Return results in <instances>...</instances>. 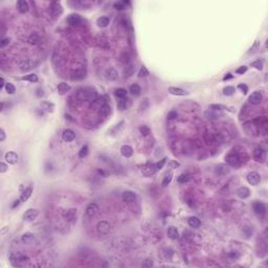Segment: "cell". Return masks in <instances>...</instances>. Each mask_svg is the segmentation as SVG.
<instances>
[{
  "label": "cell",
  "instance_id": "cell-1",
  "mask_svg": "<svg viewBox=\"0 0 268 268\" xmlns=\"http://www.w3.org/2000/svg\"><path fill=\"white\" fill-rule=\"evenodd\" d=\"M111 227H110V224H109L107 221H101V222L97 223L96 225V232L99 235H102V236H106L109 234L110 232Z\"/></svg>",
  "mask_w": 268,
  "mask_h": 268
},
{
  "label": "cell",
  "instance_id": "cell-2",
  "mask_svg": "<svg viewBox=\"0 0 268 268\" xmlns=\"http://www.w3.org/2000/svg\"><path fill=\"white\" fill-rule=\"evenodd\" d=\"M225 161L228 166H232V167H237L240 165L241 162V159H240V156L236 153H229L227 154L225 156Z\"/></svg>",
  "mask_w": 268,
  "mask_h": 268
},
{
  "label": "cell",
  "instance_id": "cell-3",
  "mask_svg": "<svg viewBox=\"0 0 268 268\" xmlns=\"http://www.w3.org/2000/svg\"><path fill=\"white\" fill-rule=\"evenodd\" d=\"M82 99L88 101V102H94V101L97 99V92L92 88L85 89V90L83 91Z\"/></svg>",
  "mask_w": 268,
  "mask_h": 268
},
{
  "label": "cell",
  "instance_id": "cell-4",
  "mask_svg": "<svg viewBox=\"0 0 268 268\" xmlns=\"http://www.w3.org/2000/svg\"><path fill=\"white\" fill-rule=\"evenodd\" d=\"M38 215H39V212L37 211V209H30L24 213V215H23V220L26 221V222H31V221L36 220Z\"/></svg>",
  "mask_w": 268,
  "mask_h": 268
},
{
  "label": "cell",
  "instance_id": "cell-5",
  "mask_svg": "<svg viewBox=\"0 0 268 268\" xmlns=\"http://www.w3.org/2000/svg\"><path fill=\"white\" fill-rule=\"evenodd\" d=\"M262 100H263V94H262V92L260 91L252 92L248 97L249 103L252 104V105H259V104L262 102Z\"/></svg>",
  "mask_w": 268,
  "mask_h": 268
},
{
  "label": "cell",
  "instance_id": "cell-6",
  "mask_svg": "<svg viewBox=\"0 0 268 268\" xmlns=\"http://www.w3.org/2000/svg\"><path fill=\"white\" fill-rule=\"evenodd\" d=\"M50 13L54 17L60 16L63 13V7L60 2H51L50 4Z\"/></svg>",
  "mask_w": 268,
  "mask_h": 268
},
{
  "label": "cell",
  "instance_id": "cell-7",
  "mask_svg": "<svg viewBox=\"0 0 268 268\" xmlns=\"http://www.w3.org/2000/svg\"><path fill=\"white\" fill-rule=\"evenodd\" d=\"M253 158L258 162H264L265 159H266V152L263 149L257 148L253 151Z\"/></svg>",
  "mask_w": 268,
  "mask_h": 268
},
{
  "label": "cell",
  "instance_id": "cell-8",
  "mask_svg": "<svg viewBox=\"0 0 268 268\" xmlns=\"http://www.w3.org/2000/svg\"><path fill=\"white\" fill-rule=\"evenodd\" d=\"M99 205L96 203H89L87 206H86V215L88 216V217H94L97 213H99Z\"/></svg>",
  "mask_w": 268,
  "mask_h": 268
},
{
  "label": "cell",
  "instance_id": "cell-9",
  "mask_svg": "<svg viewBox=\"0 0 268 268\" xmlns=\"http://www.w3.org/2000/svg\"><path fill=\"white\" fill-rule=\"evenodd\" d=\"M247 181H248L249 184H252V186H257V184L260 183V181H261L260 174L257 172L249 173L248 176H247Z\"/></svg>",
  "mask_w": 268,
  "mask_h": 268
},
{
  "label": "cell",
  "instance_id": "cell-10",
  "mask_svg": "<svg viewBox=\"0 0 268 268\" xmlns=\"http://www.w3.org/2000/svg\"><path fill=\"white\" fill-rule=\"evenodd\" d=\"M123 200L127 203H133L136 201V194L132 191H125L123 193Z\"/></svg>",
  "mask_w": 268,
  "mask_h": 268
},
{
  "label": "cell",
  "instance_id": "cell-11",
  "mask_svg": "<svg viewBox=\"0 0 268 268\" xmlns=\"http://www.w3.org/2000/svg\"><path fill=\"white\" fill-rule=\"evenodd\" d=\"M253 212L259 216H264L266 213V206L263 202H255L252 205Z\"/></svg>",
  "mask_w": 268,
  "mask_h": 268
},
{
  "label": "cell",
  "instance_id": "cell-12",
  "mask_svg": "<svg viewBox=\"0 0 268 268\" xmlns=\"http://www.w3.org/2000/svg\"><path fill=\"white\" fill-rule=\"evenodd\" d=\"M62 138H63L64 142L70 143V142H73L74 138H76V134H74V132L73 130H70V129H66V130L63 131Z\"/></svg>",
  "mask_w": 268,
  "mask_h": 268
},
{
  "label": "cell",
  "instance_id": "cell-13",
  "mask_svg": "<svg viewBox=\"0 0 268 268\" xmlns=\"http://www.w3.org/2000/svg\"><path fill=\"white\" fill-rule=\"evenodd\" d=\"M142 172H143V175H146V176H151V175H153L154 173L156 172L154 163H148V165L143 166V169H142Z\"/></svg>",
  "mask_w": 268,
  "mask_h": 268
},
{
  "label": "cell",
  "instance_id": "cell-14",
  "mask_svg": "<svg viewBox=\"0 0 268 268\" xmlns=\"http://www.w3.org/2000/svg\"><path fill=\"white\" fill-rule=\"evenodd\" d=\"M35 66V63L31 60H24L19 64L20 70L21 71H28L31 69H33Z\"/></svg>",
  "mask_w": 268,
  "mask_h": 268
},
{
  "label": "cell",
  "instance_id": "cell-15",
  "mask_svg": "<svg viewBox=\"0 0 268 268\" xmlns=\"http://www.w3.org/2000/svg\"><path fill=\"white\" fill-rule=\"evenodd\" d=\"M4 159L7 160V162L11 163V165H15L17 161H18V155L13 151L7 152V153H5L4 155Z\"/></svg>",
  "mask_w": 268,
  "mask_h": 268
},
{
  "label": "cell",
  "instance_id": "cell-16",
  "mask_svg": "<svg viewBox=\"0 0 268 268\" xmlns=\"http://www.w3.org/2000/svg\"><path fill=\"white\" fill-rule=\"evenodd\" d=\"M236 193H237L238 197L241 198V199H246V198H248L249 195H250L249 189L246 188V186H241V188H239L237 191H236Z\"/></svg>",
  "mask_w": 268,
  "mask_h": 268
},
{
  "label": "cell",
  "instance_id": "cell-17",
  "mask_svg": "<svg viewBox=\"0 0 268 268\" xmlns=\"http://www.w3.org/2000/svg\"><path fill=\"white\" fill-rule=\"evenodd\" d=\"M67 21L70 25L76 26V25H79L80 23L82 22V18H81V16L78 15V14H71V15H69Z\"/></svg>",
  "mask_w": 268,
  "mask_h": 268
},
{
  "label": "cell",
  "instance_id": "cell-18",
  "mask_svg": "<svg viewBox=\"0 0 268 268\" xmlns=\"http://www.w3.org/2000/svg\"><path fill=\"white\" fill-rule=\"evenodd\" d=\"M17 8H18V11L21 14H25L30 10V5H28L27 1H25V0H19L17 2Z\"/></svg>",
  "mask_w": 268,
  "mask_h": 268
},
{
  "label": "cell",
  "instance_id": "cell-19",
  "mask_svg": "<svg viewBox=\"0 0 268 268\" xmlns=\"http://www.w3.org/2000/svg\"><path fill=\"white\" fill-rule=\"evenodd\" d=\"M229 172H230V170L228 168V166L222 165V163L217 166V168H216V173H217L219 176H225Z\"/></svg>",
  "mask_w": 268,
  "mask_h": 268
},
{
  "label": "cell",
  "instance_id": "cell-20",
  "mask_svg": "<svg viewBox=\"0 0 268 268\" xmlns=\"http://www.w3.org/2000/svg\"><path fill=\"white\" fill-rule=\"evenodd\" d=\"M21 240L23 243L25 244H33L35 241H36V238H35V236L31 234V233H24V234L22 235L21 237Z\"/></svg>",
  "mask_w": 268,
  "mask_h": 268
},
{
  "label": "cell",
  "instance_id": "cell-21",
  "mask_svg": "<svg viewBox=\"0 0 268 268\" xmlns=\"http://www.w3.org/2000/svg\"><path fill=\"white\" fill-rule=\"evenodd\" d=\"M77 209H69L65 214V219L68 222H73L77 219Z\"/></svg>",
  "mask_w": 268,
  "mask_h": 268
},
{
  "label": "cell",
  "instance_id": "cell-22",
  "mask_svg": "<svg viewBox=\"0 0 268 268\" xmlns=\"http://www.w3.org/2000/svg\"><path fill=\"white\" fill-rule=\"evenodd\" d=\"M86 76L85 69H77L76 71L71 73V79L73 80H82Z\"/></svg>",
  "mask_w": 268,
  "mask_h": 268
},
{
  "label": "cell",
  "instance_id": "cell-23",
  "mask_svg": "<svg viewBox=\"0 0 268 268\" xmlns=\"http://www.w3.org/2000/svg\"><path fill=\"white\" fill-rule=\"evenodd\" d=\"M169 92L173 96H188L189 92L179 87H169Z\"/></svg>",
  "mask_w": 268,
  "mask_h": 268
},
{
  "label": "cell",
  "instance_id": "cell-24",
  "mask_svg": "<svg viewBox=\"0 0 268 268\" xmlns=\"http://www.w3.org/2000/svg\"><path fill=\"white\" fill-rule=\"evenodd\" d=\"M117 106H119V108L120 109V110H126V109H128L131 106V101L129 99H127V96L123 97V99H120L119 101Z\"/></svg>",
  "mask_w": 268,
  "mask_h": 268
},
{
  "label": "cell",
  "instance_id": "cell-25",
  "mask_svg": "<svg viewBox=\"0 0 268 268\" xmlns=\"http://www.w3.org/2000/svg\"><path fill=\"white\" fill-rule=\"evenodd\" d=\"M167 234H168V237L171 238L172 240H176L179 237V233H178V229L174 226H170L168 229H167Z\"/></svg>",
  "mask_w": 268,
  "mask_h": 268
},
{
  "label": "cell",
  "instance_id": "cell-26",
  "mask_svg": "<svg viewBox=\"0 0 268 268\" xmlns=\"http://www.w3.org/2000/svg\"><path fill=\"white\" fill-rule=\"evenodd\" d=\"M120 153H122L124 157H131L133 155V149H132V147L128 145H124L120 148Z\"/></svg>",
  "mask_w": 268,
  "mask_h": 268
},
{
  "label": "cell",
  "instance_id": "cell-27",
  "mask_svg": "<svg viewBox=\"0 0 268 268\" xmlns=\"http://www.w3.org/2000/svg\"><path fill=\"white\" fill-rule=\"evenodd\" d=\"M110 23V18L107 16H101L99 19L96 20V24L99 27H106Z\"/></svg>",
  "mask_w": 268,
  "mask_h": 268
},
{
  "label": "cell",
  "instance_id": "cell-28",
  "mask_svg": "<svg viewBox=\"0 0 268 268\" xmlns=\"http://www.w3.org/2000/svg\"><path fill=\"white\" fill-rule=\"evenodd\" d=\"M106 78L109 81H115L119 78V73H117V71L114 68H109L106 70Z\"/></svg>",
  "mask_w": 268,
  "mask_h": 268
},
{
  "label": "cell",
  "instance_id": "cell-29",
  "mask_svg": "<svg viewBox=\"0 0 268 268\" xmlns=\"http://www.w3.org/2000/svg\"><path fill=\"white\" fill-rule=\"evenodd\" d=\"M31 193H33V189L31 188H26L24 190V191L22 192L21 196H20V200H21V202H26V201L28 200V198L31 196Z\"/></svg>",
  "mask_w": 268,
  "mask_h": 268
},
{
  "label": "cell",
  "instance_id": "cell-30",
  "mask_svg": "<svg viewBox=\"0 0 268 268\" xmlns=\"http://www.w3.org/2000/svg\"><path fill=\"white\" fill-rule=\"evenodd\" d=\"M69 90H70V86H69L67 83H60L59 85H58V92H59L61 96H63V94H65L66 92H68Z\"/></svg>",
  "mask_w": 268,
  "mask_h": 268
},
{
  "label": "cell",
  "instance_id": "cell-31",
  "mask_svg": "<svg viewBox=\"0 0 268 268\" xmlns=\"http://www.w3.org/2000/svg\"><path fill=\"white\" fill-rule=\"evenodd\" d=\"M188 224L193 228H197V227L200 226L201 221L197 217H190L188 219Z\"/></svg>",
  "mask_w": 268,
  "mask_h": 268
},
{
  "label": "cell",
  "instance_id": "cell-32",
  "mask_svg": "<svg viewBox=\"0 0 268 268\" xmlns=\"http://www.w3.org/2000/svg\"><path fill=\"white\" fill-rule=\"evenodd\" d=\"M110 109L111 108L108 104H104V105L101 106L99 113H100V115H103V116H108V115L110 114V111H111Z\"/></svg>",
  "mask_w": 268,
  "mask_h": 268
},
{
  "label": "cell",
  "instance_id": "cell-33",
  "mask_svg": "<svg viewBox=\"0 0 268 268\" xmlns=\"http://www.w3.org/2000/svg\"><path fill=\"white\" fill-rule=\"evenodd\" d=\"M129 90H130V92L134 96H140L142 88H140V86L138 84H132L130 86V88H129Z\"/></svg>",
  "mask_w": 268,
  "mask_h": 268
},
{
  "label": "cell",
  "instance_id": "cell-34",
  "mask_svg": "<svg viewBox=\"0 0 268 268\" xmlns=\"http://www.w3.org/2000/svg\"><path fill=\"white\" fill-rule=\"evenodd\" d=\"M22 80L28 81V82H31V83H37L38 82V76L35 73H31V74H27V76L22 77Z\"/></svg>",
  "mask_w": 268,
  "mask_h": 268
},
{
  "label": "cell",
  "instance_id": "cell-35",
  "mask_svg": "<svg viewBox=\"0 0 268 268\" xmlns=\"http://www.w3.org/2000/svg\"><path fill=\"white\" fill-rule=\"evenodd\" d=\"M28 42L31 43V44H38V43L40 42V37L38 34L34 33L31 34L30 37H28Z\"/></svg>",
  "mask_w": 268,
  "mask_h": 268
},
{
  "label": "cell",
  "instance_id": "cell-36",
  "mask_svg": "<svg viewBox=\"0 0 268 268\" xmlns=\"http://www.w3.org/2000/svg\"><path fill=\"white\" fill-rule=\"evenodd\" d=\"M42 108L44 109V110H46L47 112H54V104H51L49 102H43L41 104Z\"/></svg>",
  "mask_w": 268,
  "mask_h": 268
},
{
  "label": "cell",
  "instance_id": "cell-37",
  "mask_svg": "<svg viewBox=\"0 0 268 268\" xmlns=\"http://www.w3.org/2000/svg\"><path fill=\"white\" fill-rule=\"evenodd\" d=\"M172 178H173V172L170 171V172L167 173L165 178H163V180H162V186H168V184L171 182Z\"/></svg>",
  "mask_w": 268,
  "mask_h": 268
},
{
  "label": "cell",
  "instance_id": "cell-38",
  "mask_svg": "<svg viewBox=\"0 0 268 268\" xmlns=\"http://www.w3.org/2000/svg\"><path fill=\"white\" fill-rule=\"evenodd\" d=\"M236 89L235 87H233V86H226V87L223 88V93L225 94V96H233V94L235 93Z\"/></svg>",
  "mask_w": 268,
  "mask_h": 268
},
{
  "label": "cell",
  "instance_id": "cell-39",
  "mask_svg": "<svg viewBox=\"0 0 268 268\" xmlns=\"http://www.w3.org/2000/svg\"><path fill=\"white\" fill-rule=\"evenodd\" d=\"M115 96L120 99H123V97H126L127 96V90L124 88H119L115 90Z\"/></svg>",
  "mask_w": 268,
  "mask_h": 268
},
{
  "label": "cell",
  "instance_id": "cell-40",
  "mask_svg": "<svg viewBox=\"0 0 268 268\" xmlns=\"http://www.w3.org/2000/svg\"><path fill=\"white\" fill-rule=\"evenodd\" d=\"M166 162H167V158H162V159H160L159 161H157L156 163H154V166H155V169H156V171H160V170L162 169L163 167H165Z\"/></svg>",
  "mask_w": 268,
  "mask_h": 268
},
{
  "label": "cell",
  "instance_id": "cell-41",
  "mask_svg": "<svg viewBox=\"0 0 268 268\" xmlns=\"http://www.w3.org/2000/svg\"><path fill=\"white\" fill-rule=\"evenodd\" d=\"M5 90H7L8 94H14L16 92V87L12 84V83H7V85H5Z\"/></svg>",
  "mask_w": 268,
  "mask_h": 268
},
{
  "label": "cell",
  "instance_id": "cell-42",
  "mask_svg": "<svg viewBox=\"0 0 268 268\" xmlns=\"http://www.w3.org/2000/svg\"><path fill=\"white\" fill-rule=\"evenodd\" d=\"M134 70H135V67L133 65H128L125 69V74L126 77H131L132 74L134 73Z\"/></svg>",
  "mask_w": 268,
  "mask_h": 268
},
{
  "label": "cell",
  "instance_id": "cell-43",
  "mask_svg": "<svg viewBox=\"0 0 268 268\" xmlns=\"http://www.w3.org/2000/svg\"><path fill=\"white\" fill-rule=\"evenodd\" d=\"M88 152H89L88 146H83L82 149H81V151H80V153H79V156L81 158H84V157H86L88 155Z\"/></svg>",
  "mask_w": 268,
  "mask_h": 268
},
{
  "label": "cell",
  "instance_id": "cell-44",
  "mask_svg": "<svg viewBox=\"0 0 268 268\" xmlns=\"http://www.w3.org/2000/svg\"><path fill=\"white\" fill-rule=\"evenodd\" d=\"M190 180V176L188 174H181L179 178H178V182L179 183H186L189 182Z\"/></svg>",
  "mask_w": 268,
  "mask_h": 268
},
{
  "label": "cell",
  "instance_id": "cell-45",
  "mask_svg": "<svg viewBox=\"0 0 268 268\" xmlns=\"http://www.w3.org/2000/svg\"><path fill=\"white\" fill-rule=\"evenodd\" d=\"M150 74L149 70L147 69V67H145V66H143L142 68H140V70L138 71V77L143 78V77H148Z\"/></svg>",
  "mask_w": 268,
  "mask_h": 268
},
{
  "label": "cell",
  "instance_id": "cell-46",
  "mask_svg": "<svg viewBox=\"0 0 268 268\" xmlns=\"http://www.w3.org/2000/svg\"><path fill=\"white\" fill-rule=\"evenodd\" d=\"M209 107H211V109H213V110H223V109H227L226 106L221 105V104H212Z\"/></svg>",
  "mask_w": 268,
  "mask_h": 268
},
{
  "label": "cell",
  "instance_id": "cell-47",
  "mask_svg": "<svg viewBox=\"0 0 268 268\" xmlns=\"http://www.w3.org/2000/svg\"><path fill=\"white\" fill-rule=\"evenodd\" d=\"M179 167H180V163L176 160H170L168 162V168L170 169H176V168H179Z\"/></svg>",
  "mask_w": 268,
  "mask_h": 268
},
{
  "label": "cell",
  "instance_id": "cell-48",
  "mask_svg": "<svg viewBox=\"0 0 268 268\" xmlns=\"http://www.w3.org/2000/svg\"><path fill=\"white\" fill-rule=\"evenodd\" d=\"M252 67H255L256 69H258V70H262L263 69V61H261V60H258V61L253 62L252 64Z\"/></svg>",
  "mask_w": 268,
  "mask_h": 268
},
{
  "label": "cell",
  "instance_id": "cell-49",
  "mask_svg": "<svg viewBox=\"0 0 268 268\" xmlns=\"http://www.w3.org/2000/svg\"><path fill=\"white\" fill-rule=\"evenodd\" d=\"M139 131H140V133L143 135V136H147V135L150 134V129H149L148 126H142L139 128Z\"/></svg>",
  "mask_w": 268,
  "mask_h": 268
},
{
  "label": "cell",
  "instance_id": "cell-50",
  "mask_svg": "<svg viewBox=\"0 0 268 268\" xmlns=\"http://www.w3.org/2000/svg\"><path fill=\"white\" fill-rule=\"evenodd\" d=\"M125 4H126V2L119 1V2H115V3L113 4V7H114L115 10H124V8H125Z\"/></svg>",
  "mask_w": 268,
  "mask_h": 268
},
{
  "label": "cell",
  "instance_id": "cell-51",
  "mask_svg": "<svg viewBox=\"0 0 268 268\" xmlns=\"http://www.w3.org/2000/svg\"><path fill=\"white\" fill-rule=\"evenodd\" d=\"M10 42H11V38H3L1 40V42H0V47L1 48L5 47L7 45L10 44Z\"/></svg>",
  "mask_w": 268,
  "mask_h": 268
},
{
  "label": "cell",
  "instance_id": "cell-52",
  "mask_svg": "<svg viewBox=\"0 0 268 268\" xmlns=\"http://www.w3.org/2000/svg\"><path fill=\"white\" fill-rule=\"evenodd\" d=\"M238 88L240 89V90H241L242 92H243L244 94H246V93H247V91H248V87H247V86H246L245 84H239Z\"/></svg>",
  "mask_w": 268,
  "mask_h": 268
},
{
  "label": "cell",
  "instance_id": "cell-53",
  "mask_svg": "<svg viewBox=\"0 0 268 268\" xmlns=\"http://www.w3.org/2000/svg\"><path fill=\"white\" fill-rule=\"evenodd\" d=\"M8 170V168H7V166L5 165V163L3 162V161H2L1 163H0V173H1V174H3V173H5Z\"/></svg>",
  "mask_w": 268,
  "mask_h": 268
},
{
  "label": "cell",
  "instance_id": "cell-54",
  "mask_svg": "<svg viewBox=\"0 0 268 268\" xmlns=\"http://www.w3.org/2000/svg\"><path fill=\"white\" fill-rule=\"evenodd\" d=\"M247 70V67L246 66H241V67H239L237 70H236V73H237L238 74H243L245 73Z\"/></svg>",
  "mask_w": 268,
  "mask_h": 268
},
{
  "label": "cell",
  "instance_id": "cell-55",
  "mask_svg": "<svg viewBox=\"0 0 268 268\" xmlns=\"http://www.w3.org/2000/svg\"><path fill=\"white\" fill-rule=\"evenodd\" d=\"M177 112L176 111H171L170 112V113L168 114V120H175L177 117Z\"/></svg>",
  "mask_w": 268,
  "mask_h": 268
},
{
  "label": "cell",
  "instance_id": "cell-56",
  "mask_svg": "<svg viewBox=\"0 0 268 268\" xmlns=\"http://www.w3.org/2000/svg\"><path fill=\"white\" fill-rule=\"evenodd\" d=\"M5 139V132L3 129H1L0 130V142H4Z\"/></svg>",
  "mask_w": 268,
  "mask_h": 268
},
{
  "label": "cell",
  "instance_id": "cell-57",
  "mask_svg": "<svg viewBox=\"0 0 268 268\" xmlns=\"http://www.w3.org/2000/svg\"><path fill=\"white\" fill-rule=\"evenodd\" d=\"M20 202H21V200H20V199L19 200H15V202H14V204L12 205V209H15L16 206H18L20 204Z\"/></svg>",
  "mask_w": 268,
  "mask_h": 268
},
{
  "label": "cell",
  "instance_id": "cell-58",
  "mask_svg": "<svg viewBox=\"0 0 268 268\" xmlns=\"http://www.w3.org/2000/svg\"><path fill=\"white\" fill-rule=\"evenodd\" d=\"M5 85H7V83H5V81L3 78H1V85H0V89H2L3 87H5Z\"/></svg>",
  "mask_w": 268,
  "mask_h": 268
},
{
  "label": "cell",
  "instance_id": "cell-59",
  "mask_svg": "<svg viewBox=\"0 0 268 268\" xmlns=\"http://www.w3.org/2000/svg\"><path fill=\"white\" fill-rule=\"evenodd\" d=\"M233 78H234V77H233L230 73H228V74H226V76L223 78V81H227V80H229V79H233Z\"/></svg>",
  "mask_w": 268,
  "mask_h": 268
},
{
  "label": "cell",
  "instance_id": "cell-60",
  "mask_svg": "<svg viewBox=\"0 0 268 268\" xmlns=\"http://www.w3.org/2000/svg\"><path fill=\"white\" fill-rule=\"evenodd\" d=\"M259 43H260V42H259V41H256V43H255V45H253V46H252V48H250V51H253V49H256V48H257V47H258V46H259Z\"/></svg>",
  "mask_w": 268,
  "mask_h": 268
},
{
  "label": "cell",
  "instance_id": "cell-61",
  "mask_svg": "<svg viewBox=\"0 0 268 268\" xmlns=\"http://www.w3.org/2000/svg\"><path fill=\"white\" fill-rule=\"evenodd\" d=\"M146 266H153V262L151 260H146Z\"/></svg>",
  "mask_w": 268,
  "mask_h": 268
}]
</instances>
